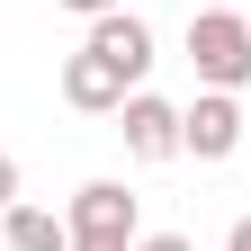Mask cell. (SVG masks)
I'll return each instance as SVG.
<instances>
[{"instance_id": "obj_1", "label": "cell", "mask_w": 251, "mask_h": 251, "mask_svg": "<svg viewBox=\"0 0 251 251\" xmlns=\"http://www.w3.org/2000/svg\"><path fill=\"white\" fill-rule=\"evenodd\" d=\"M72 251H135L144 233H135V188L126 179H90V188H72Z\"/></svg>"}, {"instance_id": "obj_2", "label": "cell", "mask_w": 251, "mask_h": 251, "mask_svg": "<svg viewBox=\"0 0 251 251\" xmlns=\"http://www.w3.org/2000/svg\"><path fill=\"white\" fill-rule=\"evenodd\" d=\"M188 63H198V90H242L251 81V27L233 9H198L188 18Z\"/></svg>"}, {"instance_id": "obj_3", "label": "cell", "mask_w": 251, "mask_h": 251, "mask_svg": "<svg viewBox=\"0 0 251 251\" xmlns=\"http://www.w3.org/2000/svg\"><path fill=\"white\" fill-rule=\"evenodd\" d=\"M179 152H198V162H233L242 152V99L233 90H198L179 108Z\"/></svg>"}, {"instance_id": "obj_4", "label": "cell", "mask_w": 251, "mask_h": 251, "mask_svg": "<svg viewBox=\"0 0 251 251\" xmlns=\"http://www.w3.org/2000/svg\"><path fill=\"white\" fill-rule=\"evenodd\" d=\"M90 54H99L108 72H117L126 90H135V81L152 72V27H144L135 9H108V18H90Z\"/></svg>"}, {"instance_id": "obj_5", "label": "cell", "mask_w": 251, "mask_h": 251, "mask_svg": "<svg viewBox=\"0 0 251 251\" xmlns=\"http://www.w3.org/2000/svg\"><path fill=\"white\" fill-rule=\"evenodd\" d=\"M117 135H126L135 162H171V152H179V108L152 99V90H135V99L117 108Z\"/></svg>"}, {"instance_id": "obj_6", "label": "cell", "mask_w": 251, "mask_h": 251, "mask_svg": "<svg viewBox=\"0 0 251 251\" xmlns=\"http://www.w3.org/2000/svg\"><path fill=\"white\" fill-rule=\"evenodd\" d=\"M63 99H72L81 117H117L126 99H135V90H126V81L108 72V63H99V54H90V45H81L72 63H63Z\"/></svg>"}, {"instance_id": "obj_7", "label": "cell", "mask_w": 251, "mask_h": 251, "mask_svg": "<svg viewBox=\"0 0 251 251\" xmlns=\"http://www.w3.org/2000/svg\"><path fill=\"white\" fill-rule=\"evenodd\" d=\"M0 225H9V251H72V225L45 215V206H9Z\"/></svg>"}, {"instance_id": "obj_8", "label": "cell", "mask_w": 251, "mask_h": 251, "mask_svg": "<svg viewBox=\"0 0 251 251\" xmlns=\"http://www.w3.org/2000/svg\"><path fill=\"white\" fill-rule=\"evenodd\" d=\"M9 206H18V162L0 152V215H9Z\"/></svg>"}, {"instance_id": "obj_9", "label": "cell", "mask_w": 251, "mask_h": 251, "mask_svg": "<svg viewBox=\"0 0 251 251\" xmlns=\"http://www.w3.org/2000/svg\"><path fill=\"white\" fill-rule=\"evenodd\" d=\"M135 251H198V242H188V233H144Z\"/></svg>"}, {"instance_id": "obj_10", "label": "cell", "mask_w": 251, "mask_h": 251, "mask_svg": "<svg viewBox=\"0 0 251 251\" xmlns=\"http://www.w3.org/2000/svg\"><path fill=\"white\" fill-rule=\"evenodd\" d=\"M63 9H81V18H108V9H117V0H63Z\"/></svg>"}, {"instance_id": "obj_11", "label": "cell", "mask_w": 251, "mask_h": 251, "mask_svg": "<svg viewBox=\"0 0 251 251\" xmlns=\"http://www.w3.org/2000/svg\"><path fill=\"white\" fill-rule=\"evenodd\" d=\"M225 251H251V215H242V225H233V233H225Z\"/></svg>"}, {"instance_id": "obj_12", "label": "cell", "mask_w": 251, "mask_h": 251, "mask_svg": "<svg viewBox=\"0 0 251 251\" xmlns=\"http://www.w3.org/2000/svg\"><path fill=\"white\" fill-rule=\"evenodd\" d=\"M198 9H233V0H198Z\"/></svg>"}]
</instances>
